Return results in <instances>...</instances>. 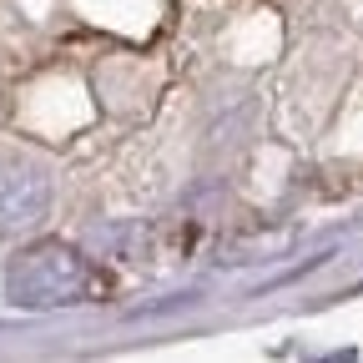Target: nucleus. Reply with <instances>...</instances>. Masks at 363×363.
Wrapping results in <instances>:
<instances>
[{"instance_id": "obj_2", "label": "nucleus", "mask_w": 363, "mask_h": 363, "mask_svg": "<svg viewBox=\"0 0 363 363\" xmlns=\"http://www.w3.org/2000/svg\"><path fill=\"white\" fill-rule=\"evenodd\" d=\"M51 207V177L30 157H0V238H21Z\"/></svg>"}, {"instance_id": "obj_1", "label": "nucleus", "mask_w": 363, "mask_h": 363, "mask_svg": "<svg viewBox=\"0 0 363 363\" xmlns=\"http://www.w3.org/2000/svg\"><path fill=\"white\" fill-rule=\"evenodd\" d=\"M91 288V272L76 247L66 242H30L6 267V298L16 308H66L81 303Z\"/></svg>"}]
</instances>
